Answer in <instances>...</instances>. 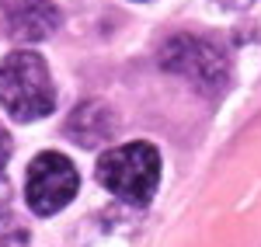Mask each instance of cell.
I'll return each instance as SVG.
<instances>
[{"label":"cell","instance_id":"1","mask_svg":"<svg viewBox=\"0 0 261 247\" xmlns=\"http://www.w3.org/2000/svg\"><path fill=\"white\" fill-rule=\"evenodd\" d=\"M0 104L18 122H35L56 108V87L39 52L21 49L0 63Z\"/></svg>","mask_w":261,"mask_h":247},{"label":"cell","instance_id":"2","mask_svg":"<svg viewBox=\"0 0 261 247\" xmlns=\"http://www.w3.org/2000/svg\"><path fill=\"white\" fill-rule=\"evenodd\" d=\"M98 181L112 195H119L129 206H146L157 191L161 178V153L150 143H125L115 150H105L94 167Z\"/></svg>","mask_w":261,"mask_h":247},{"label":"cell","instance_id":"3","mask_svg":"<svg viewBox=\"0 0 261 247\" xmlns=\"http://www.w3.org/2000/svg\"><path fill=\"white\" fill-rule=\"evenodd\" d=\"M81 188L77 167L70 164V157L63 153H39L28 164V178H24V199L39 216H53L60 212Z\"/></svg>","mask_w":261,"mask_h":247},{"label":"cell","instance_id":"4","mask_svg":"<svg viewBox=\"0 0 261 247\" xmlns=\"http://www.w3.org/2000/svg\"><path fill=\"white\" fill-rule=\"evenodd\" d=\"M164 66L188 73L202 84H216L226 73V60L213 42H199V39H174L164 49Z\"/></svg>","mask_w":261,"mask_h":247},{"label":"cell","instance_id":"5","mask_svg":"<svg viewBox=\"0 0 261 247\" xmlns=\"http://www.w3.org/2000/svg\"><path fill=\"white\" fill-rule=\"evenodd\" d=\"M4 18H7V28L14 35L28 42L45 39L60 21L53 0H4Z\"/></svg>","mask_w":261,"mask_h":247},{"label":"cell","instance_id":"6","mask_svg":"<svg viewBox=\"0 0 261 247\" xmlns=\"http://www.w3.org/2000/svg\"><path fill=\"white\" fill-rule=\"evenodd\" d=\"M24 244H28V230L14 212L11 185L0 178V247H24Z\"/></svg>","mask_w":261,"mask_h":247},{"label":"cell","instance_id":"7","mask_svg":"<svg viewBox=\"0 0 261 247\" xmlns=\"http://www.w3.org/2000/svg\"><path fill=\"white\" fill-rule=\"evenodd\" d=\"M11 150H14V143H11V132L0 125V171L7 167V160H11Z\"/></svg>","mask_w":261,"mask_h":247},{"label":"cell","instance_id":"8","mask_svg":"<svg viewBox=\"0 0 261 247\" xmlns=\"http://www.w3.org/2000/svg\"><path fill=\"white\" fill-rule=\"evenodd\" d=\"M220 4H226V7H244V4H251V0H220Z\"/></svg>","mask_w":261,"mask_h":247}]
</instances>
